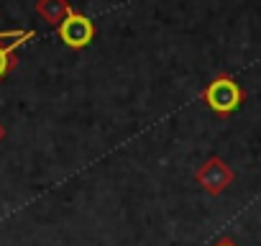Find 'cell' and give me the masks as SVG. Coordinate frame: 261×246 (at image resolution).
<instances>
[{"label":"cell","instance_id":"obj_1","mask_svg":"<svg viewBox=\"0 0 261 246\" xmlns=\"http://www.w3.org/2000/svg\"><path fill=\"white\" fill-rule=\"evenodd\" d=\"M202 100L207 103V108L213 113H218L220 118L236 113L243 100H246V90L230 77V75H218L207 82V87L202 90Z\"/></svg>","mask_w":261,"mask_h":246},{"label":"cell","instance_id":"obj_2","mask_svg":"<svg viewBox=\"0 0 261 246\" xmlns=\"http://www.w3.org/2000/svg\"><path fill=\"white\" fill-rule=\"evenodd\" d=\"M195 180H197V185H200L205 192L220 195V192H225V190L233 185L236 172H233L230 164H225L220 157H210V159L195 172Z\"/></svg>","mask_w":261,"mask_h":246},{"label":"cell","instance_id":"obj_3","mask_svg":"<svg viewBox=\"0 0 261 246\" xmlns=\"http://www.w3.org/2000/svg\"><path fill=\"white\" fill-rule=\"evenodd\" d=\"M59 39L69 49H85L95 39V23L85 13H80V11L72 8L67 13V18L62 21V26H59Z\"/></svg>","mask_w":261,"mask_h":246},{"label":"cell","instance_id":"obj_4","mask_svg":"<svg viewBox=\"0 0 261 246\" xmlns=\"http://www.w3.org/2000/svg\"><path fill=\"white\" fill-rule=\"evenodd\" d=\"M69 11H72V6L67 3V0H39L36 3V13L49 26H62V21L67 18Z\"/></svg>","mask_w":261,"mask_h":246},{"label":"cell","instance_id":"obj_5","mask_svg":"<svg viewBox=\"0 0 261 246\" xmlns=\"http://www.w3.org/2000/svg\"><path fill=\"white\" fill-rule=\"evenodd\" d=\"M36 34L34 31H26V36H21V39H16L13 44H8V46H3L0 44V80H6V75L16 67V49L21 46V44H26V41H31Z\"/></svg>","mask_w":261,"mask_h":246},{"label":"cell","instance_id":"obj_6","mask_svg":"<svg viewBox=\"0 0 261 246\" xmlns=\"http://www.w3.org/2000/svg\"><path fill=\"white\" fill-rule=\"evenodd\" d=\"M23 34H26V31H3V34H0V39H13V41H16V39H21Z\"/></svg>","mask_w":261,"mask_h":246},{"label":"cell","instance_id":"obj_7","mask_svg":"<svg viewBox=\"0 0 261 246\" xmlns=\"http://www.w3.org/2000/svg\"><path fill=\"white\" fill-rule=\"evenodd\" d=\"M213 246H238V243H236L233 238H220V241H218V243H213Z\"/></svg>","mask_w":261,"mask_h":246},{"label":"cell","instance_id":"obj_8","mask_svg":"<svg viewBox=\"0 0 261 246\" xmlns=\"http://www.w3.org/2000/svg\"><path fill=\"white\" fill-rule=\"evenodd\" d=\"M3 136H6V129H3V126H0V139H3Z\"/></svg>","mask_w":261,"mask_h":246}]
</instances>
